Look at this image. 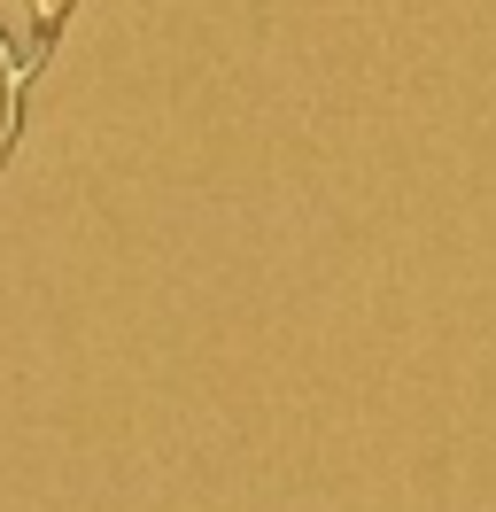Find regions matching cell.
Listing matches in <instances>:
<instances>
[{"label": "cell", "instance_id": "7a4b0ae2", "mask_svg": "<svg viewBox=\"0 0 496 512\" xmlns=\"http://www.w3.org/2000/svg\"><path fill=\"white\" fill-rule=\"evenodd\" d=\"M0 55H8V39H0Z\"/></svg>", "mask_w": 496, "mask_h": 512}, {"label": "cell", "instance_id": "6da1fadb", "mask_svg": "<svg viewBox=\"0 0 496 512\" xmlns=\"http://www.w3.org/2000/svg\"><path fill=\"white\" fill-rule=\"evenodd\" d=\"M62 24H70V0H31V55H24V86L47 70V55H55Z\"/></svg>", "mask_w": 496, "mask_h": 512}]
</instances>
